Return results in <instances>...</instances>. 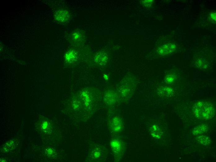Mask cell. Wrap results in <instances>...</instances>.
I'll return each instance as SVG.
<instances>
[{"label":"cell","instance_id":"cell-1","mask_svg":"<svg viewBox=\"0 0 216 162\" xmlns=\"http://www.w3.org/2000/svg\"><path fill=\"white\" fill-rule=\"evenodd\" d=\"M193 111L194 115L199 119L209 120L215 115V109L209 103L201 101L196 103L193 107Z\"/></svg>","mask_w":216,"mask_h":162},{"label":"cell","instance_id":"cell-2","mask_svg":"<svg viewBox=\"0 0 216 162\" xmlns=\"http://www.w3.org/2000/svg\"><path fill=\"white\" fill-rule=\"evenodd\" d=\"M137 84V81L133 76L124 77L119 85V89L121 94L127 96L132 92Z\"/></svg>","mask_w":216,"mask_h":162},{"label":"cell","instance_id":"cell-3","mask_svg":"<svg viewBox=\"0 0 216 162\" xmlns=\"http://www.w3.org/2000/svg\"><path fill=\"white\" fill-rule=\"evenodd\" d=\"M70 14L67 10H60L57 11L55 15V20L60 22H67L70 18Z\"/></svg>","mask_w":216,"mask_h":162},{"label":"cell","instance_id":"cell-4","mask_svg":"<svg viewBox=\"0 0 216 162\" xmlns=\"http://www.w3.org/2000/svg\"><path fill=\"white\" fill-rule=\"evenodd\" d=\"M175 46L172 44L163 45L158 49L157 52L159 54L164 56L172 53L175 49Z\"/></svg>","mask_w":216,"mask_h":162},{"label":"cell","instance_id":"cell-5","mask_svg":"<svg viewBox=\"0 0 216 162\" xmlns=\"http://www.w3.org/2000/svg\"><path fill=\"white\" fill-rule=\"evenodd\" d=\"M108 56L105 53L101 52L98 53L95 58V62L97 65L103 66L105 65L108 60Z\"/></svg>","mask_w":216,"mask_h":162},{"label":"cell","instance_id":"cell-6","mask_svg":"<svg viewBox=\"0 0 216 162\" xmlns=\"http://www.w3.org/2000/svg\"><path fill=\"white\" fill-rule=\"evenodd\" d=\"M115 93L112 91H108L105 96V101L108 104H112L115 103L116 99Z\"/></svg>","mask_w":216,"mask_h":162},{"label":"cell","instance_id":"cell-7","mask_svg":"<svg viewBox=\"0 0 216 162\" xmlns=\"http://www.w3.org/2000/svg\"><path fill=\"white\" fill-rule=\"evenodd\" d=\"M85 36L84 32L79 30L73 33L72 35V39L74 41L79 42L84 40Z\"/></svg>","mask_w":216,"mask_h":162},{"label":"cell","instance_id":"cell-8","mask_svg":"<svg viewBox=\"0 0 216 162\" xmlns=\"http://www.w3.org/2000/svg\"><path fill=\"white\" fill-rule=\"evenodd\" d=\"M208 129V126L204 124L200 125L195 127L193 131L195 135H199L206 132Z\"/></svg>","mask_w":216,"mask_h":162},{"label":"cell","instance_id":"cell-9","mask_svg":"<svg viewBox=\"0 0 216 162\" xmlns=\"http://www.w3.org/2000/svg\"><path fill=\"white\" fill-rule=\"evenodd\" d=\"M77 53L73 50L68 52L65 56V59L68 62H73L77 58Z\"/></svg>","mask_w":216,"mask_h":162},{"label":"cell","instance_id":"cell-10","mask_svg":"<svg viewBox=\"0 0 216 162\" xmlns=\"http://www.w3.org/2000/svg\"><path fill=\"white\" fill-rule=\"evenodd\" d=\"M199 142L203 145H207L210 143V140L209 138L207 136H201L198 138Z\"/></svg>","mask_w":216,"mask_h":162},{"label":"cell","instance_id":"cell-11","mask_svg":"<svg viewBox=\"0 0 216 162\" xmlns=\"http://www.w3.org/2000/svg\"><path fill=\"white\" fill-rule=\"evenodd\" d=\"M154 2V1L152 0H150V1L146 0V1H142V2L143 6L147 8L150 7Z\"/></svg>","mask_w":216,"mask_h":162},{"label":"cell","instance_id":"cell-12","mask_svg":"<svg viewBox=\"0 0 216 162\" xmlns=\"http://www.w3.org/2000/svg\"><path fill=\"white\" fill-rule=\"evenodd\" d=\"M210 19L214 21H216V14L212 13L210 15Z\"/></svg>","mask_w":216,"mask_h":162},{"label":"cell","instance_id":"cell-13","mask_svg":"<svg viewBox=\"0 0 216 162\" xmlns=\"http://www.w3.org/2000/svg\"><path fill=\"white\" fill-rule=\"evenodd\" d=\"M104 77L106 80H108V77L107 75H104Z\"/></svg>","mask_w":216,"mask_h":162}]
</instances>
